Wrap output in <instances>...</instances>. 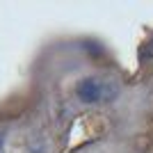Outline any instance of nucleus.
<instances>
[{
	"label": "nucleus",
	"mask_w": 153,
	"mask_h": 153,
	"mask_svg": "<svg viewBox=\"0 0 153 153\" xmlns=\"http://www.w3.org/2000/svg\"><path fill=\"white\" fill-rule=\"evenodd\" d=\"M0 149H2V137H0Z\"/></svg>",
	"instance_id": "nucleus-3"
},
{
	"label": "nucleus",
	"mask_w": 153,
	"mask_h": 153,
	"mask_svg": "<svg viewBox=\"0 0 153 153\" xmlns=\"http://www.w3.org/2000/svg\"><path fill=\"white\" fill-rule=\"evenodd\" d=\"M144 59H146V62H151V59H153V37L146 41V48L142 51V62H144Z\"/></svg>",
	"instance_id": "nucleus-2"
},
{
	"label": "nucleus",
	"mask_w": 153,
	"mask_h": 153,
	"mask_svg": "<svg viewBox=\"0 0 153 153\" xmlns=\"http://www.w3.org/2000/svg\"><path fill=\"white\" fill-rule=\"evenodd\" d=\"M76 94L82 103H103L110 94V85L101 78H85L76 87Z\"/></svg>",
	"instance_id": "nucleus-1"
}]
</instances>
